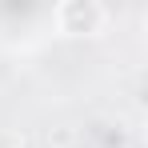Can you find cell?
Returning <instances> with one entry per match:
<instances>
[{
  "mask_svg": "<svg viewBox=\"0 0 148 148\" xmlns=\"http://www.w3.org/2000/svg\"><path fill=\"white\" fill-rule=\"evenodd\" d=\"M104 20H108V8L96 0H64L56 8V28L68 36H92L104 28Z\"/></svg>",
  "mask_w": 148,
  "mask_h": 148,
  "instance_id": "1",
  "label": "cell"
}]
</instances>
